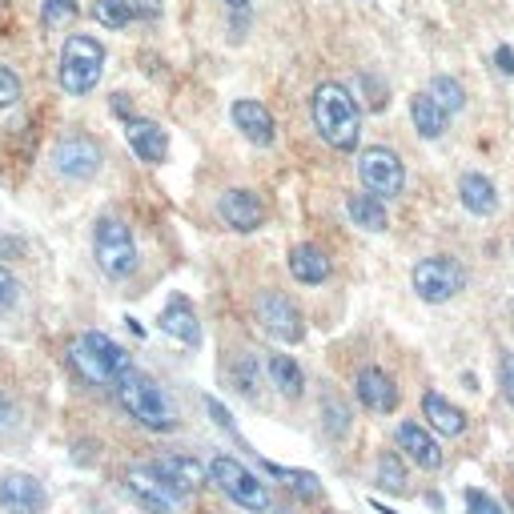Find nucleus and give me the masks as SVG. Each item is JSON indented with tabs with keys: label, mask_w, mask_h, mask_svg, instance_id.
I'll use <instances>...</instances> for the list:
<instances>
[{
	"label": "nucleus",
	"mask_w": 514,
	"mask_h": 514,
	"mask_svg": "<svg viewBox=\"0 0 514 514\" xmlns=\"http://www.w3.org/2000/svg\"><path fill=\"white\" fill-rule=\"evenodd\" d=\"M17 101H21V81H17V73L9 65H0V109H9Z\"/></svg>",
	"instance_id": "32"
},
{
	"label": "nucleus",
	"mask_w": 514,
	"mask_h": 514,
	"mask_svg": "<svg viewBox=\"0 0 514 514\" xmlns=\"http://www.w3.org/2000/svg\"><path fill=\"white\" fill-rule=\"evenodd\" d=\"M266 470H270V474H278V478H286L302 498H310V502H314V498H322V482H318L310 470H286V466H266Z\"/></svg>",
	"instance_id": "28"
},
{
	"label": "nucleus",
	"mask_w": 514,
	"mask_h": 514,
	"mask_svg": "<svg viewBox=\"0 0 514 514\" xmlns=\"http://www.w3.org/2000/svg\"><path fill=\"white\" fill-rule=\"evenodd\" d=\"M69 362L77 366V374H81L85 382H93V386H109V390H113L117 374H121L125 366H133V362H129V354H125L109 334H101V330L81 334V338L69 346Z\"/></svg>",
	"instance_id": "3"
},
{
	"label": "nucleus",
	"mask_w": 514,
	"mask_h": 514,
	"mask_svg": "<svg viewBox=\"0 0 514 514\" xmlns=\"http://www.w3.org/2000/svg\"><path fill=\"white\" fill-rule=\"evenodd\" d=\"M229 9H249V0H225Z\"/></svg>",
	"instance_id": "39"
},
{
	"label": "nucleus",
	"mask_w": 514,
	"mask_h": 514,
	"mask_svg": "<svg viewBox=\"0 0 514 514\" xmlns=\"http://www.w3.org/2000/svg\"><path fill=\"white\" fill-rule=\"evenodd\" d=\"M157 474H165L177 490H185V494H193L201 482H205V466L197 462V458H189V454H165V458H157V462H149Z\"/></svg>",
	"instance_id": "19"
},
{
	"label": "nucleus",
	"mask_w": 514,
	"mask_h": 514,
	"mask_svg": "<svg viewBox=\"0 0 514 514\" xmlns=\"http://www.w3.org/2000/svg\"><path fill=\"white\" fill-rule=\"evenodd\" d=\"M354 390H358V402H362L366 410H374V414H390V410L398 406V386H394V378H390L386 370H378V366H366V370L358 374Z\"/></svg>",
	"instance_id": "13"
},
{
	"label": "nucleus",
	"mask_w": 514,
	"mask_h": 514,
	"mask_svg": "<svg viewBox=\"0 0 514 514\" xmlns=\"http://www.w3.org/2000/svg\"><path fill=\"white\" fill-rule=\"evenodd\" d=\"M233 125L241 129V137L245 141H253V145H270L274 141V113L262 105V101H237L233 105Z\"/></svg>",
	"instance_id": "16"
},
{
	"label": "nucleus",
	"mask_w": 514,
	"mask_h": 514,
	"mask_svg": "<svg viewBox=\"0 0 514 514\" xmlns=\"http://www.w3.org/2000/svg\"><path fill=\"white\" fill-rule=\"evenodd\" d=\"M13 302H17V278H13L5 266H0V314H5Z\"/></svg>",
	"instance_id": "35"
},
{
	"label": "nucleus",
	"mask_w": 514,
	"mask_h": 514,
	"mask_svg": "<svg viewBox=\"0 0 514 514\" xmlns=\"http://www.w3.org/2000/svg\"><path fill=\"white\" fill-rule=\"evenodd\" d=\"M93 17H97L105 29H125V25L133 21V0H97Z\"/></svg>",
	"instance_id": "27"
},
{
	"label": "nucleus",
	"mask_w": 514,
	"mask_h": 514,
	"mask_svg": "<svg viewBox=\"0 0 514 514\" xmlns=\"http://www.w3.org/2000/svg\"><path fill=\"white\" fill-rule=\"evenodd\" d=\"M125 137H129V149H133L141 161H149V165H161L165 153H169V137H165V129L153 125V121L129 117V121H125Z\"/></svg>",
	"instance_id": "14"
},
{
	"label": "nucleus",
	"mask_w": 514,
	"mask_h": 514,
	"mask_svg": "<svg viewBox=\"0 0 514 514\" xmlns=\"http://www.w3.org/2000/svg\"><path fill=\"white\" fill-rule=\"evenodd\" d=\"M378 482H382L386 490H406V470H402L398 454H382V462H378Z\"/></svg>",
	"instance_id": "29"
},
{
	"label": "nucleus",
	"mask_w": 514,
	"mask_h": 514,
	"mask_svg": "<svg viewBox=\"0 0 514 514\" xmlns=\"http://www.w3.org/2000/svg\"><path fill=\"white\" fill-rule=\"evenodd\" d=\"M466 514H502V506L482 490H466Z\"/></svg>",
	"instance_id": "33"
},
{
	"label": "nucleus",
	"mask_w": 514,
	"mask_h": 514,
	"mask_svg": "<svg viewBox=\"0 0 514 514\" xmlns=\"http://www.w3.org/2000/svg\"><path fill=\"white\" fill-rule=\"evenodd\" d=\"M270 378H274L278 394H286V398H302V390H306V374L290 354H270Z\"/></svg>",
	"instance_id": "25"
},
{
	"label": "nucleus",
	"mask_w": 514,
	"mask_h": 514,
	"mask_svg": "<svg viewBox=\"0 0 514 514\" xmlns=\"http://www.w3.org/2000/svg\"><path fill=\"white\" fill-rule=\"evenodd\" d=\"M17 422V410H13V402L9 398H0V430H9Z\"/></svg>",
	"instance_id": "38"
},
{
	"label": "nucleus",
	"mask_w": 514,
	"mask_h": 514,
	"mask_svg": "<svg viewBox=\"0 0 514 514\" xmlns=\"http://www.w3.org/2000/svg\"><path fill=\"white\" fill-rule=\"evenodd\" d=\"M53 161H57V173H65V177H73V181H89L97 169H101V149H97V141L93 137H65L61 145H57V153H53Z\"/></svg>",
	"instance_id": "11"
},
{
	"label": "nucleus",
	"mask_w": 514,
	"mask_h": 514,
	"mask_svg": "<svg viewBox=\"0 0 514 514\" xmlns=\"http://www.w3.org/2000/svg\"><path fill=\"white\" fill-rule=\"evenodd\" d=\"M73 17H77V0H45V9H41V21L49 29H57V25L73 21Z\"/></svg>",
	"instance_id": "30"
},
{
	"label": "nucleus",
	"mask_w": 514,
	"mask_h": 514,
	"mask_svg": "<svg viewBox=\"0 0 514 514\" xmlns=\"http://www.w3.org/2000/svg\"><path fill=\"white\" fill-rule=\"evenodd\" d=\"M93 253H97V266L105 270V278H113V282H121V278H129L137 270V241H133L129 225L121 217L97 221Z\"/></svg>",
	"instance_id": "6"
},
{
	"label": "nucleus",
	"mask_w": 514,
	"mask_h": 514,
	"mask_svg": "<svg viewBox=\"0 0 514 514\" xmlns=\"http://www.w3.org/2000/svg\"><path fill=\"white\" fill-rule=\"evenodd\" d=\"M422 418L430 422V430H438V434H446V438H458L462 430H466V414L458 410V406H450L442 394H426L422 398Z\"/></svg>",
	"instance_id": "21"
},
{
	"label": "nucleus",
	"mask_w": 514,
	"mask_h": 514,
	"mask_svg": "<svg viewBox=\"0 0 514 514\" xmlns=\"http://www.w3.org/2000/svg\"><path fill=\"white\" fill-rule=\"evenodd\" d=\"M310 113H314V125L322 133V141L330 149H342L350 153L362 137V109L354 101V93L338 81H322L314 89V101H310Z\"/></svg>",
	"instance_id": "1"
},
{
	"label": "nucleus",
	"mask_w": 514,
	"mask_h": 514,
	"mask_svg": "<svg viewBox=\"0 0 514 514\" xmlns=\"http://www.w3.org/2000/svg\"><path fill=\"white\" fill-rule=\"evenodd\" d=\"M410 286L418 290L422 302L442 306V302H450V298H458L466 290V270L454 262V257H442L438 253V257H426V262L414 266Z\"/></svg>",
	"instance_id": "7"
},
{
	"label": "nucleus",
	"mask_w": 514,
	"mask_h": 514,
	"mask_svg": "<svg viewBox=\"0 0 514 514\" xmlns=\"http://www.w3.org/2000/svg\"><path fill=\"white\" fill-rule=\"evenodd\" d=\"M237 378H241V390L253 394V386H257V366H253V358H241V362H237Z\"/></svg>",
	"instance_id": "36"
},
{
	"label": "nucleus",
	"mask_w": 514,
	"mask_h": 514,
	"mask_svg": "<svg viewBox=\"0 0 514 514\" xmlns=\"http://www.w3.org/2000/svg\"><path fill=\"white\" fill-rule=\"evenodd\" d=\"M458 197H462V205H466L474 217H490V213L498 209L494 181H490V177H482V173H466V177L458 181Z\"/></svg>",
	"instance_id": "22"
},
{
	"label": "nucleus",
	"mask_w": 514,
	"mask_h": 514,
	"mask_svg": "<svg viewBox=\"0 0 514 514\" xmlns=\"http://www.w3.org/2000/svg\"><path fill=\"white\" fill-rule=\"evenodd\" d=\"M221 217H225V225H233L237 233H249V229L262 225L266 209H262V201H257V193H249V189H229V193L221 197Z\"/></svg>",
	"instance_id": "17"
},
{
	"label": "nucleus",
	"mask_w": 514,
	"mask_h": 514,
	"mask_svg": "<svg viewBox=\"0 0 514 514\" xmlns=\"http://www.w3.org/2000/svg\"><path fill=\"white\" fill-rule=\"evenodd\" d=\"M430 97H434V105H438L446 117H450V113H462V105H466V89H462L454 77H446V73L430 81Z\"/></svg>",
	"instance_id": "26"
},
{
	"label": "nucleus",
	"mask_w": 514,
	"mask_h": 514,
	"mask_svg": "<svg viewBox=\"0 0 514 514\" xmlns=\"http://www.w3.org/2000/svg\"><path fill=\"white\" fill-rule=\"evenodd\" d=\"M494 61H498V69H502L506 77H514V53H510V45H498V49H494Z\"/></svg>",
	"instance_id": "37"
},
{
	"label": "nucleus",
	"mask_w": 514,
	"mask_h": 514,
	"mask_svg": "<svg viewBox=\"0 0 514 514\" xmlns=\"http://www.w3.org/2000/svg\"><path fill=\"white\" fill-rule=\"evenodd\" d=\"M101 73H105V49H101V41H93L85 33L69 37L65 49H61V85H65V93L85 97L89 89H97Z\"/></svg>",
	"instance_id": "5"
},
{
	"label": "nucleus",
	"mask_w": 514,
	"mask_h": 514,
	"mask_svg": "<svg viewBox=\"0 0 514 514\" xmlns=\"http://www.w3.org/2000/svg\"><path fill=\"white\" fill-rule=\"evenodd\" d=\"M322 422H326V430H330L334 438H342L346 426H350V422H346V406L334 402V398H326V402H322Z\"/></svg>",
	"instance_id": "31"
},
{
	"label": "nucleus",
	"mask_w": 514,
	"mask_h": 514,
	"mask_svg": "<svg viewBox=\"0 0 514 514\" xmlns=\"http://www.w3.org/2000/svg\"><path fill=\"white\" fill-rule=\"evenodd\" d=\"M410 121H414V129H418L426 141L442 137V129H446V113L434 105V97H430V93L410 97Z\"/></svg>",
	"instance_id": "24"
},
{
	"label": "nucleus",
	"mask_w": 514,
	"mask_h": 514,
	"mask_svg": "<svg viewBox=\"0 0 514 514\" xmlns=\"http://www.w3.org/2000/svg\"><path fill=\"white\" fill-rule=\"evenodd\" d=\"M257 318H262V326H266L274 338H282V342H302V334H306L298 306H294L286 294H278V290H270V294L257 298Z\"/></svg>",
	"instance_id": "10"
},
{
	"label": "nucleus",
	"mask_w": 514,
	"mask_h": 514,
	"mask_svg": "<svg viewBox=\"0 0 514 514\" xmlns=\"http://www.w3.org/2000/svg\"><path fill=\"white\" fill-rule=\"evenodd\" d=\"M290 274L302 286H322L330 278V257L318 245H294L290 249Z\"/></svg>",
	"instance_id": "20"
},
{
	"label": "nucleus",
	"mask_w": 514,
	"mask_h": 514,
	"mask_svg": "<svg viewBox=\"0 0 514 514\" xmlns=\"http://www.w3.org/2000/svg\"><path fill=\"white\" fill-rule=\"evenodd\" d=\"M346 213H350V221L354 225H362L366 233H382L390 221H386V205H382V197H374V193H350L346 197Z\"/></svg>",
	"instance_id": "23"
},
{
	"label": "nucleus",
	"mask_w": 514,
	"mask_h": 514,
	"mask_svg": "<svg viewBox=\"0 0 514 514\" xmlns=\"http://www.w3.org/2000/svg\"><path fill=\"white\" fill-rule=\"evenodd\" d=\"M398 450H406V458L418 462L422 470H438L442 466V450H438L434 434L422 422H402L398 426Z\"/></svg>",
	"instance_id": "15"
},
{
	"label": "nucleus",
	"mask_w": 514,
	"mask_h": 514,
	"mask_svg": "<svg viewBox=\"0 0 514 514\" xmlns=\"http://www.w3.org/2000/svg\"><path fill=\"white\" fill-rule=\"evenodd\" d=\"M113 390H117V402L129 410V418H137L145 430H157V434L177 430V406H173V398H169L149 374L125 366V370L117 374Z\"/></svg>",
	"instance_id": "2"
},
{
	"label": "nucleus",
	"mask_w": 514,
	"mask_h": 514,
	"mask_svg": "<svg viewBox=\"0 0 514 514\" xmlns=\"http://www.w3.org/2000/svg\"><path fill=\"white\" fill-rule=\"evenodd\" d=\"M209 482L221 490V494H229L237 506H245V510H257V514H270V490H266V482L257 478L249 466H241L237 458H229V454H217L213 462H209Z\"/></svg>",
	"instance_id": "4"
},
{
	"label": "nucleus",
	"mask_w": 514,
	"mask_h": 514,
	"mask_svg": "<svg viewBox=\"0 0 514 514\" xmlns=\"http://www.w3.org/2000/svg\"><path fill=\"white\" fill-rule=\"evenodd\" d=\"M498 386H502V398L514 406V354L502 358V366H498Z\"/></svg>",
	"instance_id": "34"
},
{
	"label": "nucleus",
	"mask_w": 514,
	"mask_h": 514,
	"mask_svg": "<svg viewBox=\"0 0 514 514\" xmlns=\"http://www.w3.org/2000/svg\"><path fill=\"white\" fill-rule=\"evenodd\" d=\"M125 482H129V490L137 494V502L145 506V510H153V514H177L181 506H185V490H177L165 474H157L153 466H133L129 474H125Z\"/></svg>",
	"instance_id": "8"
},
{
	"label": "nucleus",
	"mask_w": 514,
	"mask_h": 514,
	"mask_svg": "<svg viewBox=\"0 0 514 514\" xmlns=\"http://www.w3.org/2000/svg\"><path fill=\"white\" fill-rule=\"evenodd\" d=\"M358 173H362V185H366L374 197H394V193H402V185H406V169H402L398 153H394V149H382V145L362 149Z\"/></svg>",
	"instance_id": "9"
},
{
	"label": "nucleus",
	"mask_w": 514,
	"mask_h": 514,
	"mask_svg": "<svg viewBox=\"0 0 514 514\" xmlns=\"http://www.w3.org/2000/svg\"><path fill=\"white\" fill-rule=\"evenodd\" d=\"M161 330L169 338H177L181 346H201V326H197V314L185 298H173L165 310H161Z\"/></svg>",
	"instance_id": "18"
},
{
	"label": "nucleus",
	"mask_w": 514,
	"mask_h": 514,
	"mask_svg": "<svg viewBox=\"0 0 514 514\" xmlns=\"http://www.w3.org/2000/svg\"><path fill=\"white\" fill-rule=\"evenodd\" d=\"M0 506L9 514H45L49 494L33 474H9L0 478Z\"/></svg>",
	"instance_id": "12"
}]
</instances>
